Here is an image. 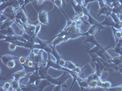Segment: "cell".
<instances>
[{"label": "cell", "mask_w": 122, "mask_h": 91, "mask_svg": "<svg viewBox=\"0 0 122 91\" xmlns=\"http://www.w3.org/2000/svg\"><path fill=\"white\" fill-rule=\"evenodd\" d=\"M70 78H72V76L69 72L67 71H64V73L62 75H61L60 77L57 78H53L52 77L48 75L46 77V78L48 80H49L52 84L54 85H62L64 86V87L67 88L68 87V86L66 84V82L67 80H68Z\"/></svg>", "instance_id": "obj_1"}, {"label": "cell", "mask_w": 122, "mask_h": 91, "mask_svg": "<svg viewBox=\"0 0 122 91\" xmlns=\"http://www.w3.org/2000/svg\"><path fill=\"white\" fill-rule=\"evenodd\" d=\"M17 12V9L12 6H9L1 11V14L6 15L10 20H15Z\"/></svg>", "instance_id": "obj_2"}, {"label": "cell", "mask_w": 122, "mask_h": 91, "mask_svg": "<svg viewBox=\"0 0 122 91\" xmlns=\"http://www.w3.org/2000/svg\"><path fill=\"white\" fill-rule=\"evenodd\" d=\"M15 23L21 24L22 23L28 22V18L26 15V10L23 9H20L18 10V11L16 14V18H15Z\"/></svg>", "instance_id": "obj_3"}, {"label": "cell", "mask_w": 122, "mask_h": 91, "mask_svg": "<svg viewBox=\"0 0 122 91\" xmlns=\"http://www.w3.org/2000/svg\"><path fill=\"white\" fill-rule=\"evenodd\" d=\"M9 6H12L14 8L16 9L17 10V9L20 10V9H21V6L18 0H9L7 2L1 4V5H0V11H2Z\"/></svg>", "instance_id": "obj_4"}, {"label": "cell", "mask_w": 122, "mask_h": 91, "mask_svg": "<svg viewBox=\"0 0 122 91\" xmlns=\"http://www.w3.org/2000/svg\"><path fill=\"white\" fill-rule=\"evenodd\" d=\"M38 20L42 24L48 25L49 23L48 14L46 10H41L38 13Z\"/></svg>", "instance_id": "obj_5"}, {"label": "cell", "mask_w": 122, "mask_h": 91, "mask_svg": "<svg viewBox=\"0 0 122 91\" xmlns=\"http://www.w3.org/2000/svg\"><path fill=\"white\" fill-rule=\"evenodd\" d=\"M83 35H85V36H87V38L86 40H85L84 41L82 42V44L85 43H87V42H89V43H93L94 44L95 46H97L98 47H99L101 49H104V47H103L101 45V44H100L98 41L97 40H96L95 38V36L93 35H90L89 34V33H87V32H83Z\"/></svg>", "instance_id": "obj_6"}, {"label": "cell", "mask_w": 122, "mask_h": 91, "mask_svg": "<svg viewBox=\"0 0 122 91\" xmlns=\"http://www.w3.org/2000/svg\"><path fill=\"white\" fill-rule=\"evenodd\" d=\"M101 24L103 26H109L111 27H113L117 29L121 30V27L115 23V22L114 21V19L111 17V15L106 16L105 19H104V21L103 22L101 23Z\"/></svg>", "instance_id": "obj_7"}, {"label": "cell", "mask_w": 122, "mask_h": 91, "mask_svg": "<svg viewBox=\"0 0 122 91\" xmlns=\"http://www.w3.org/2000/svg\"><path fill=\"white\" fill-rule=\"evenodd\" d=\"M28 78H29V82L27 84H32V83H36L38 85L40 82V80L42 78L40 77V75L39 73V70H35L34 72H32V74L28 76Z\"/></svg>", "instance_id": "obj_8"}, {"label": "cell", "mask_w": 122, "mask_h": 91, "mask_svg": "<svg viewBox=\"0 0 122 91\" xmlns=\"http://www.w3.org/2000/svg\"><path fill=\"white\" fill-rule=\"evenodd\" d=\"M37 41L38 43L41 46V47H42V49L43 51L46 52L48 54H51L52 52H53V47L50 46L47 41H45L43 40H42L41 39L39 38L38 37L37 38Z\"/></svg>", "instance_id": "obj_9"}, {"label": "cell", "mask_w": 122, "mask_h": 91, "mask_svg": "<svg viewBox=\"0 0 122 91\" xmlns=\"http://www.w3.org/2000/svg\"><path fill=\"white\" fill-rule=\"evenodd\" d=\"M52 1L54 3V4H55L56 6H57V7L61 10V11L62 12V14H64V15H65V18L67 19V25H66V26H71V24L72 23L73 20L70 19L68 17H67L66 13L64 12V10L62 9V0H52Z\"/></svg>", "instance_id": "obj_10"}, {"label": "cell", "mask_w": 122, "mask_h": 91, "mask_svg": "<svg viewBox=\"0 0 122 91\" xmlns=\"http://www.w3.org/2000/svg\"><path fill=\"white\" fill-rule=\"evenodd\" d=\"M112 8L109 5H106L104 7H100L99 9L98 12V17L100 16L101 15H105L106 16L111 15V13L112 12Z\"/></svg>", "instance_id": "obj_11"}, {"label": "cell", "mask_w": 122, "mask_h": 91, "mask_svg": "<svg viewBox=\"0 0 122 91\" xmlns=\"http://www.w3.org/2000/svg\"><path fill=\"white\" fill-rule=\"evenodd\" d=\"M28 72H27L26 70H25V69H22L21 70H18L15 72V73H14L12 75V77H13V78L15 79V80H20L23 78H25L26 77V75H28Z\"/></svg>", "instance_id": "obj_12"}, {"label": "cell", "mask_w": 122, "mask_h": 91, "mask_svg": "<svg viewBox=\"0 0 122 91\" xmlns=\"http://www.w3.org/2000/svg\"><path fill=\"white\" fill-rule=\"evenodd\" d=\"M19 57H16V56H14L12 55H10V54H6V55H4L1 56V59L2 61L4 63V64H5L6 66H7V63L9 62L11 60H16V59H18Z\"/></svg>", "instance_id": "obj_13"}, {"label": "cell", "mask_w": 122, "mask_h": 91, "mask_svg": "<svg viewBox=\"0 0 122 91\" xmlns=\"http://www.w3.org/2000/svg\"><path fill=\"white\" fill-rule=\"evenodd\" d=\"M21 91H38V86L36 83L26 84V85L21 84Z\"/></svg>", "instance_id": "obj_14"}, {"label": "cell", "mask_w": 122, "mask_h": 91, "mask_svg": "<svg viewBox=\"0 0 122 91\" xmlns=\"http://www.w3.org/2000/svg\"><path fill=\"white\" fill-rule=\"evenodd\" d=\"M112 84L111 82H109V81H103V80H101V78L98 80V87L102 88L103 89L106 90L107 89L112 87Z\"/></svg>", "instance_id": "obj_15"}, {"label": "cell", "mask_w": 122, "mask_h": 91, "mask_svg": "<svg viewBox=\"0 0 122 91\" xmlns=\"http://www.w3.org/2000/svg\"><path fill=\"white\" fill-rule=\"evenodd\" d=\"M51 84H52L51 83L49 80H48L47 79H41L40 82H39V84L37 85L38 91H43L45 88H46L47 86H49Z\"/></svg>", "instance_id": "obj_16"}, {"label": "cell", "mask_w": 122, "mask_h": 91, "mask_svg": "<svg viewBox=\"0 0 122 91\" xmlns=\"http://www.w3.org/2000/svg\"><path fill=\"white\" fill-rule=\"evenodd\" d=\"M0 33L1 34L6 35V36H12V35H17L15 33V30L12 26L9 27L6 29L0 30Z\"/></svg>", "instance_id": "obj_17"}, {"label": "cell", "mask_w": 122, "mask_h": 91, "mask_svg": "<svg viewBox=\"0 0 122 91\" xmlns=\"http://www.w3.org/2000/svg\"><path fill=\"white\" fill-rule=\"evenodd\" d=\"M71 5L72 6L74 10H75V14H79L83 12V9H84V6L82 5H80V4H75L74 2H71L70 3Z\"/></svg>", "instance_id": "obj_18"}, {"label": "cell", "mask_w": 122, "mask_h": 91, "mask_svg": "<svg viewBox=\"0 0 122 91\" xmlns=\"http://www.w3.org/2000/svg\"><path fill=\"white\" fill-rule=\"evenodd\" d=\"M12 85V88L13 91H21V84L20 83L19 80H15L13 78L10 81Z\"/></svg>", "instance_id": "obj_19"}, {"label": "cell", "mask_w": 122, "mask_h": 91, "mask_svg": "<svg viewBox=\"0 0 122 91\" xmlns=\"http://www.w3.org/2000/svg\"><path fill=\"white\" fill-rule=\"evenodd\" d=\"M111 50L118 54L120 55H122V38L119 40L118 43H116V46L113 49H111Z\"/></svg>", "instance_id": "obj_20"}, {"label": "cell", "mask_w": 122, "mask_h": 91, "mask_svg": "<svg viewBox=\"0 0 122 91\" xmlns=\"http://www.w3.org/2000/svg\"><path fill=\"white\" fill-rule=\"evenodd\" d=\"M112 28L113 33H114V36L115 37V42H116V43H117L119 40L122 38V30L117 29L113 27Z\"/></svg>", "instance_id": "obj_21"}, {"label": "cell", "mask_w": 122, "mask_h": 91, "mask_svg": "<svg viewBox=\"0 0 122 91\" xmlns=\"http://www.w3.org/2000/svg\"><path fill=\"white\" fill-rule=\"evenodd\" d=\"M15 20H10V21H5V22L1 24V26H0V30H2V29H6V28L12 26V25L13 24L15 23Z\"/></svg>", "instance_id": "obj_22"}, {"label": "cell", "mask_w": 122, "mask_h": 91, "mask_svg": "<svg viewBox=\"0 0 122 91\" xmlns=\"http://www.w3.org/2000/svg\"><path fill=\"white\" fill-rule=\"evenodd\" d=\"M52 47H53V52H52L51 54L53 55V57L56 58V62H57V63H59L60 62V61L62 59V58L61 57V55H60L59 54V53L57 52V50L56 49L55 46H52Z\"/></svg>", "instance_id": "obj_23"}, {"label": "cell", "mask_w": 122, "mask_h": 91, "mask_svg": "<svg viewBox=\"0 0 122 91\" xmlns=\"http://www.w3.org/2000/svg\"><path fill=\"white\" fill-rule=\"evenodd\" d=\"M111 62L117 65V66H122V56L120 55L119 57H116L112 58Z\"/></svg>", "instance_id": "obj_24"}, {"label": "cell", "mask_w": 122, "mask_h": 91, "mask_svg": "<svg viewBox=\"0 0 122 91\" xmlns=\"http://www.w3.org/2000/svg\"><path fill=\"white\" fill-rule=\"evenodd\" d=\"M98 87V80H91L88 83V89H94Z\"/></svg>", "instance_id": "obj_25"}, {"label": "cell", "mask_w": 122, "mask_h": 91, "mask_svg": "<svg viewBox=\"0 0 122 91\" xmlns=\"http://www.w3.org/2000/svg\"><path fill=\"white\" fill-rule=\"evenodd\" d=\"M112 12L115 13L117 15H120L122 12V5L120 3H119L118 5H117V6L112 7Z\"/></svg>", "instance_id": "obj_26"}, {"label": "cell", "mask_w": 122, "mask_h": 91, "mask_svg": "<svg viewBox=\"0 0 122 91\" xmlns=\"http://www.w3.org/2000/svg\"><path fill=\"white\" fill-rule=\"evenodd\" d=\"M65 67L67 68V69H70L71 70H75V69H76L77 66L73 62H72V61L66 60V64H65Z\"/></svg>", "instance_id": "obj_27"}, {"label": "cell", "mask_w": 122, "mask_h": 91, "mask_svg": "<svg viewBox=\"0 0 122 91\" xmlns=\"http://www.w3.org/2000/svg\"><path fill=\"white\" fill-rule=\"evenodd\" d=\"M1 87L2 89H3L4 91H9L10 88L12 87L11 83L10 81H6V82H4V83L3 84H1Z\"/></svg>", "instance_id": "obj_28"}, {"label": "cell", "mask_w": 122, "mask_h": 91, "mask_svg": "<svg viewBox=\"0 0 122 91\" xmlns=\"http://www.w3.org/2000/svg\"><path fill=\"white\" fill-rule=\"evenodd\" d=\"M106 91H122V84L115 87H111L109 88L106 89Z\"/></svg>", "instance_id": "obj_29"}, {"label": "cell", "mask_w": 122, "mask_h": 91, "mask_svg": "<svg viewBox=\"0 0 122 91\" xmlns=\"http://www.w3.org/2000/svg\"><path fill=\"white\" fill-rule=\"evenodd\" d=\"M27 57H25L24 56H20L19 57V58H18V61L21 65L23 64H25L27 62Z\"/></svg>", "instance_id": "obj_30"}, {"label": "cell", "mask_w": 122, "mask_h": 91, "mask_svg": "<svg viewBox=\"0 0 122 91\" xmlns=\"http://www.w3.org/2000/svg\"><path fill=\"white\" fill-rule=\"evenodd\" d=\"M41 28H42V24L39 23V24H37L36 25V30H35V32H34L35 35H36V36H37L38 33H39V32H40V29H41Z\"/></svg>", "instance_id": "obj_31"}, {"label": "cell", "mask_w": 122, "mask_h": 91, "mask_svg": "<svg viewBox=\"0 0 122 91\" xmlns=\"http://www.w3.org/2000/svg\"><path fill=\"white\" fill-rule=\"evenodd\" d=\"M15 65H16V64H15V60H11V61H10L9 62L7 63V66L8 68L12 69H13L14 68H15Z\"/></svg>", "instance_id": "obj_32"}, {"label": "cell", "mask_w": 122, "mask_h": 91, "mask_svg": "<svg viewBox=\"0 0 122 91\" xmlns=\"http://www.w3.org/2000/svg\"><path fill=\"white\" fill-rule=\"evenodd\" d=\"M0 16H1V24L3 23H4V22H5V21H8L9 18L6 17V15H3V14H1Z\"/></svg>", "instance_id": "obj_33"}, {"label": "cell", "mask_w": 122, "mask_h": 91, "mask_svg": "<svg viewBox=\"0 0 122 91\" xmlns=\"http://www.w3.org/2000/svg\"><path fill=\"white\" fill-rule=\"evenodd\" d=\"M17 47V46L15 45V44H14V43H10V44L9 45V49L10 51H14V50L16 49Z\"/></svg>", "instance_id": "obj_34"}, {"label": "cell", "mask_w": 122, "mask_h": 91, "mask_svg": "<svg viewBox=\"0 0 122 91\" xmlns=\"http://www.w3.org/2000/svg\"><path fill=\"white\" fill-rule=\"evenodd\" d=\"M93 1H99V0H84V7H87L89 3Z\"/></svg>", "instance_id": "obj_35"}, {"label": "cell", "mask_w": 122, "mask_h": 91, "mask_svg": "<svg viewBox=\"0 0 122 91\" xmlns=\"http://www.w3.org/2000/svg\"><path fill=\"white\" fill-rule=\"evenodd\" d=\"M34 1H35V0H25V2H24L23 5L22 7H21V9L25 10V6H26L28 4H29V3H32V2Z\"/></svg>", "instance_id": "obj_36"}, {"label": "cell", "mask_w": 122, "mask_h": 91, "mask_svg": "<svg viewBox=\"0 0 122 91\" xmlns=\"http://www.w3.org/2000/svg\"><path fill=\"white\" fill-rule=\"evenodd\" d=\"M62 88V85H55V87H54L53 91H61Z\"/></svg>", "instance_id": "obj_37"}, {"label": "cell", "mask_w": 122, "mask_h": 91, "mask_svg": "<svg viewBox=\"0 0 122 91\" xmlns=\"http://www.w3.org/2000/svg\"><path fill=\"white\" fill-rule=\"evenodd\" d=\"M81 19V18L80 17V16H79L78 14H75V16H74V18H73V20H75V21H79L80 19Z\"/></svg>", "instance_id": "obj_38"}, {"label": "cell", "mask_w": 122, "mask_h": 91, "mask_svg": "<svg viewBox=\"0 0 122 91\" xmlns=\"http://www.w3.org/2000/svg\"><path fill=\"white\" fill-rule=\"evenodd\" d=\"M75 1L76 2L77 4L84 6V0H75Z\"/></svg>", "instance_id": "obj_39"}, {"label": "cell", "mask_w": 122, "mask_h": 91, "mask_svg": "<svg viewBox=\"0 0 122 91\" xmlns=\"http://www.w3.org/2000/svg\"><path fill=\"white\" fill-rule=\"evenodd\" d=\"M45 1H46V0H38L37 1V6H40V5L43 4V3H44ZM51 1H52V0H51Z\"/></svg>", "instance_id": "obj_40"}, {"label": "cell", "mask_w": 122, "mask_h": 91, "mask_svg": "<svg viewBox=\"0 0 122 91\" xmlns=\"http://www.w3.org/2000/svg\"><path fill=\"white\" fill-rule=\"evenodd\" d=\"M7 1H9V0H1V4H2L3 3H5V2H7Z\"/></svg>", "instance_id": "obj_41"}, {"label": "cell", "mask_w": 122, "mask_h": 91, "mask_svg": "<svg viewBox=\"0 0 122 91\" xmlns=\"http://www.w3.org/2000/svg\"><path fill=\"white\" fill-rule=\"evenodd\" d=\"M119 0H111V4H112V3H114V2H117V1H118Z\"/></svg>", "instance_id": "obj_42"}, {"label": "cell", "mask_w": 122, "mask_h": 91, "mask_svg": "<svg viewBox=\"0 0 122 91\" xmlns=\"http://www.w3.org/2000/svg\"><path fill=\"white\" fill-rule=\"evenodd\" d=\"M119 3L122 5V0H119Z\"/></svg>", "instance_id": "obj_43"}, {"label": "cell", "mask_w": 122, "mask_h": 91, "mask_svg": "<svg viewBox=\"0 0 122 91\" xmlns=\"http://www.w3.org/2000/svg\"><path fill=\"white\" fill-rule=\"evenodd\" d=\"M119 71H120V72H121V73H122V68H121V69H120V70H119Z\"/></svg>", "instance_id": "obj_44"}, {"label": "cell", "mask_w": 122, "mask_h": 91, "mask_svg": "<svg viewBox=\"0 0 122 91\" xmlns=\"http://www.w3.org/2000/svg\"><path fill=\"white\" fill-rule=\"evenodd\" d=\"M122 14V13H121V14Z\"/></svg>", "instance_id": "obj_45"}, {"label": "cell", "mask_w": 122, "mask_h": 91, "mask_svg": "<svg viewBox=\"0 0 122 91\" xmlns=\"http://www.w3.org/2000/svg\"><path fill=\"white\" fill-rule=\"evenodd\" d=\"M121 56H122V55H121Z\"/></svg>", "instance_id": "obj_46"}]
</instances>
